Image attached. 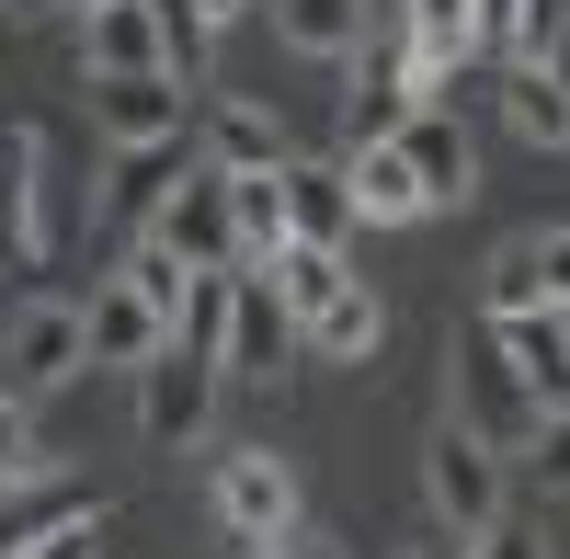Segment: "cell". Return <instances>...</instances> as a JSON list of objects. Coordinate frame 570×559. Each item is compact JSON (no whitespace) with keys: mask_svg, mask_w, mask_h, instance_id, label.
Instances as JSON below:
<instances>
[{"mask_svg":"<svg viewBox=\"0 0 570 559\" xmlns=\"http://www.w3.org/2000/svg\"><path fill=\"white\" fill-rule=\"evenodd\" d=\"M126 286H137V297H149V308L171 320V308H183V263H171L160 241H137V252H126Z\"/></svg>","mask_w":570,"mask_h":559,"instance_id":"27","label":"cell"},{"mask_svg":"<svg viewBox=\"0 0 570 559\" xmlns=\"http://www.w3.org/2000/svg\"><path fill=\"white\" fill-rule=\"evenodd\" d=\"M274 559H331V548H308V537H285V548H274Z\"/></svg>","mask_w":570,"mask_h":559,"instance_id":"34","label":"cell"},{"mask_svg":"<svg viewBox=\"0 0 570 559\" xmlns=\"http://www.w3.org/2000/svg\"><path fill=\"white\" fill-rule=\"evenodd\" d=\"M354 183L343 160H285V241H320V252H354Z\"/></svg>","mask_w":570,"mask_h":559,"instance_id":"11","label":"cell"},{"mask_svg":"<svg viewBox=\"0 0 570 559\" xmlns=\"http://www.w3.org/2000/svg\"><path fill=\"white\" fill-rule=\"evenodd\" d=\"M525 457H537V480H548V491H570V400L537 411V445H525Z\"/></svg>","mask_w":570,"mask_h":559,"instance_id":"29","label":"cell"},{"mask_svg":"<svg viewBox=\"0 0 570 559\" xmlns=\"http://www.w3.org/2000/svg\"><path fill=\"white\" fill-rule=\"evenodd\" d=\"M206 171H285V126L263 104H206Z\"/></svg>","mask_w":570,"mask_h":559,"instance_id":"16","label":"cell"},{"mask_svg":"<svg viewBox=\"0 0 570 559\" xmlns=\"http://www.w3.org/2000/svg\"><path fill=\"white\" fill-rule=\"evenodd\" d=\"M400 160L422 171V206H468V195H480V149H468L456 104H422V115L400 126Z\"/></svg>","mask_w":570,"mask_h":559,"instance_id":"10","label":"cell"},{"mask_svg":"<svg viewBox=\"0 0 570 559\" xmlns=\"http://www.w3.org/2000/svg\"><path fill=\"white\" fill-rule=\"evenodd\" d=\"M217 365L206 354H183V343H160L149 365H137V434H149L160 457H183V445H206V423H217Z\"/></svg>","mask_w":570,"mask_h":559,"instance_id":"3","label":"cell"},{"mask_svg":"<svg viewBox=\"0 0 570 559\" xmlns=\"http://www.w3.org/2000/svg\"><path fill=\"white\" fill-rule=\"evenodd\" d=\"M502 115H513L525 149H570V91H559L548 69H513V80H502Z\"/></svg>","mask_w":570,"mask_h":559,"instance_id":"23","label":"cell"},{"mask_svg":"<svg viewBox=\"0 0 570 559\" xmlns=\"http://www.w3.org/2000/svg\"><path fill=\"white\" fill-rule=\"evenodd\" d=\"M80 332H91V365H126V377H137V365H149V354L171 343V320H160L149 297H137L126 274H115V286H91V308H80Z\"/></svg>","mask_w":570,"mask_h":559,"instance_id":"12","label":"cell"},{"mask_svg":"<svg viewBox=\"0 0 570 559\" xmlns=\"http://www.w3.org/2000/svg\"><path fill=\"white\" fill-rule=\"evenodd\" d=\"M228 274H240V263H217V274H183V308H171V343L183 354H228Z\"/></svg>","mask_w":570,"mask_h":559,"instance_id":"22","label":"cell"},{"mask_svg":"<svg viewBox=\"0 0 570 559\" xmlns=\"http://www.w3.org/2000/svg\"><path fill=\"white\" fill-rule=\"evenodd\" d=\"M228 228H240V263L285 252V171H228Z\"/></svg>","mask_w":570,"mask_h":559,"instance_id":"20","label":"cell"},{"mask_svg":"<svg viewBox=\"0 0 570 559\" xmlns=\"http://www.w3.org/2000/svg\"><path fill=\"white\" fill-rule=\"evenodd\" d=\"M548 80H559V91H570V35H559V58H548Z\"/></svg>","mask_w":570,"mask_h":559,"instance_id":"35","label":"cell"},{"mask_svg":"<svg viewBox=\"0 0 570 559\" xmlns=\"http://www.w3.org/2000/svg\"><path fill=\"white\" fill-rule=\"evenodd\" d=\"M468 559H548V526H525V514H491L480 537H468Z\"/></svg>","mask_w":570,"mask_h":559,"instance_id":"28","label":"cell"},{"mask_svg":"<svg viewBox=\"0 0 570 559\" xmlns=\"http://www.w3.org/2000/svg\"><path fill=\"white\" fill-rule=\"evenodd\" d=\"M149 241L183 263V274H217V263H240V228H228V171H183L171 195L149 206Z\"/></svg>","mask_w":570,"mask_h":559,"instance_id":"4","label":"cell"},{"mask_svg":"<svg viewBox=\"0 0 570 559\" xmlns=\"http://www.w3.org/2000/svg\"><path fill=\"white\" fill-rule=\"evenodd\" d=\"M80 58H91V80L160 69V12H149V0H91V12H80Z\"/></svg>","mask_w":570,"mask_h":559,"instance_id":"13","label":"cell"},{"mask_svg":"<svg viewBox=\"0 0 570 559\" xmlns=\"http://www.w3.org/2000/svg\"><path fill=\"white\" fill-rule=\"evenodd\" d=\"M343 183H354L365 228H422V217H434V206H422V171L400 149H343Z\"/></svg>","mask_w":570,"mask_h":559,"instance_id":"15","label":"cell"},{"mask_svg":"<svg viewBox=\"0 0 570 559\" xmlns=\"http://www.w3.org/2000/svg\"><path fill=\"white\" fill-rule=\"evenodd\" d=\"M91 126H104V149H171L183 126H195V91L171 69H126V80H91Z\"/></svg>","mask_w":570,"mask_h":559,"instance_id":"5","label":"cell"},{"mask_svg":"<svg viewBox=\"0 0 570 559\" xmlns=\"http://www.w3.org/2000/svg\"><path fill=\"white\" fill-rule=\"evenodd\" d=\"M400 35L422 58V104H456V69L491 46V0H400Z\"/></svg>","mask_w":570,"mask_h":559,"instance_id":"9","label":"cell"},{"mask_svg":"<svg viewBox=\"0 0 570 559\" xmlns=\"http://www.w3.org/2000/svg\"><path fill=\"white\" fill-rule=\"evenodd\" d=\"M422 491H434L445 537H480V526L502 514V457L468 434V423H445V434H434V457H422Z\"/></svg>","mask_w":570,"mask_h":559,"instance_id":"8","label":"cell"},{"mask_svg":"<svg viewBox=\"0 0 570 559\" xmlns=\"http://www.w3.org/2000/svg\"><path fill=\"white\" fill-rule=\"evenodd\" d=\"M80 12H91V0H80Z\"/></svg>","mask_w":570,"mask_h":559,"instance_id":"37","label":"cell"},{"mask_svg":"<svg viewBox=\"0 0 570 559\" xmlns=\"http://www.w3.org/2000/svg\"><path fill=\"white\" fill-rule=\"evenodd\" d=\"M274 35L297 46V58H331V69H343L354 46H365V0H274Z\"/></svg>","mask_w":570,"mask_h":559,"instance_id":"18","label":"cell"},{"mask_svg":"<svg viewBox=\"0 0 570 559\" xmlns=\"http://www.w3.org/2000/svg\"><path fill=\"white\" fill-rule=\"evenodd\" d=\"M537 274H548V308L570 297V228H537Z\"/></svg>","mask_w":570,"mask_h":559,"instance_id":"31","label":"cell"},{"mask_svg":"<svg viewBox=\"0 0 570 559\" xmlns=\"http://www.w3.org/2000/svg\"><path fill=\"white\" fill-rule=\"evenodd\" d=\"M23 559H104V526H91V514H58V526H46Z\"/></svg>","mask_w":570,"mask_h":559,"instance_id":"30","label":"cell"},{"mask_svg":"<svg viewBox=\"0 0 570 559\" xmlns=\"http://www.w3.org/2000/svg\"><path fill=\"white\" fill-rule=\"evenodd\" d=\"M0 241H12V263H35V274L69 252L58 183H46V126H0Z\"/></svg>","mask_w":570,"mask_h":559,"instance_id":"2","label":"cell"},{"mask_svg":"<svg viewBox=\"0 0 570 559\" xmlns=\"http://www.w3.org/2000/svg\"><path fill=\"white\" fill-rule=\"evenodd\" d=\"M263 274H274V297H285V308L308 320V308H331V297L354 286V252H320V241H285V252H274Z\"/></svg>","mask_w":570,"mask_h":559,"instance_id":"19","label":"cell"},{"mask_svg":"<svg viewBox=\"0 0 570 559\" xmlns=\"http://www.w3.org/2000/svg\"><path fill=\"white\" fill-rule=\"evenodd\" d=\"M195 12H206V23L228 35V23H240V12H263V0H195Z\"/></svg>","mask_w":570,"mask_h":559,"instance_id":"32","label":"cell"},{"mask_svg":"<svg viewBox=\"0 0 570 559\" xmlns=\"http://www.w3.org/2000/svg\"><path fill=\"white\" fill-rule=\"evenodd\" d=\"M513 308H548V274H537V241H502V252H491V286H480V320H513Z\"/></svg>","mask_w":570,"mask_h":559,"instance_id":"25","label":"cell"},{"mask_svg":"<svg viewBox=\"0 0 570 559\" xmlns=\"http://www.w3.org/2000/svg\"><path fill=\"white\" fill-rule=\"evenodd\" d=\"M559 35H570V0H491V46L513 69H548Z\"/></svg>","mask_w":570,"mask_h":559,"instance_id":"21","label":"cell"},{"mask_svg":"<svg viewBox=\"0 0 570 559\" xmlns=\"http://www.w3.org/2000/svg\"><path fill=\"white\" fill-rule=\"evenodd\" d=\"M46 480V445H35V400L0 389V491H35Z\"/></svg>","mask_w":570,"mask_h":559,"instance_id":"26","label":"cell"},{"mask_svg":"<svg viewBox=\"0 0 570 559\" xmlns=\"http://www.w3.org/2000/svg\"><path fill=\"white\" fill-rule=\"evenodd\" d=\"M285 354H297V308L274 297L263 263H240L228 274V354H217V377H285Z\"/></svg>","mask_w":570,"mask_h":559,"instance_id":"7","label":"cell"},{"mask_svg":"<svg viewBox=\"0 0 570 559\" xmlns=\"http://www.w3.org/2000/svg\"><path fill=\"white\" fill-rule=\"evenodd\" d=\"M217 537L240 559H274L297 537V469H285L274 445H228L217 457Z\"/></svg>","mask_w":570,"mask_h":559,"instance_id":"1","label":"cell"},{"mask_svg":"<svg viewBox=\"0 0 570 559\" xmlns=\"http://www.w3.org/2000/svg\"><path fill=\"white\" fill-rule=\"evenodd\" d=\"M0 365H12V389H69L80 365H91V332H80V308L69 297H23L12 308V332H0Z\"/></svg>","mask_w":570,"mask_h":559,"instance_id":"6","label":"cell"},{"mask_svg":"<svg viewBox=\"0 0 570 559\" xmlns=\"http://www.w3.org/2000/svg\"><path fill=\"white\" fill-rule=\"evenodd\" d=\"M559 332H570V297H559Z\"/></svg>","mask_w":570,"mask_h":559,"instance_id":"36","label":"cell"},{"mask_svg":"<svg viewBox=\"0 0 570 559\" xmlns=\"http://www.w3.org/2000/svg\"><path fill=\"white\" fill-rule=\"evenodd\" d=\"M160 12V69L183 80V91H206V58H217V23L195 12V0H149Z\"/></svg>","mask_w":570,"mask_h":559,"instance_id":"24","label":"cell"},{"mask_svg":"<svg viewBox=\"0 0 570 559\" xmlns=\"http://www.w3.org/2000/svg\"><path fill=\"white\" fill-rule=\"evenodd\" d=\"M400 559H468V537H434V548H400Z\"/></svg>","mask_w":570,"mask_h":559,"instance_id":"33","label":"cell"},{"mask_svg":"<svg viewBox=\"0 0 570 559\" xmlns=\"http://www.w3.org/2000/svg\"><path fill=\"white\" fill-rule=\"evenodd\" d=\"M468 377H480V423H468V434H480L491 457H513V445H537V400H525V377H513V365L480 343V365H468Z\"/></svg>","mask_w":570,"mask_h":559,"instance_id":"17","label":"cell"},{"mask_svg":"<svg viewBox=\"0 0 570 559\" xmlns=\"http://www.w3.org/2000/svg\"><path fill=\"white\" fill-rule=\"evenodd\" d=\"M376 343H389V308H376L365 274H354L331 308H308V320H297V354H320V365H365Z\"/></svg>","mask_w":570,"mask_h":559,"instance_id":"14","label":"cell"}]
</instances>
